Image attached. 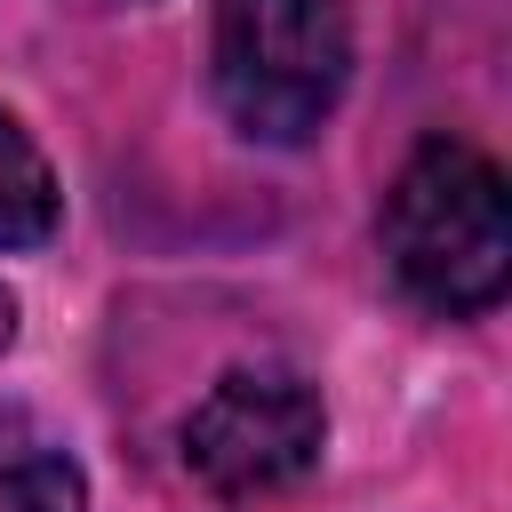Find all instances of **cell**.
<instances>
[{
  "instance_id": "obj_3",
  "label": "cell",
  "mask_w": 512,
  "mask_h": 512,
  "mask_svg": "<svg viewBox=\"0 0 512 512\" xmlns=\"http://www.w3.org/2000/svg\"><path fill=\"white\" fill-rule=\"evenodd\" d=\"M320 448H328V408L296 368H232L184 416V472L224 504L296 488L320 464Z\"/></svg>"
},
{
  "instance_id": "obj_5",
  "label": "cell",
  "mask_w": 512,
  "mask_h": 512,
  "mask_svg": "<svg viewBox=\"0 0 512 512\" xmlns=\"http://www.w3.org/2000/svg\"><path fill=\"white\" fill-rule=\"evenodd\" d=\"M0 512H88V480L64 448L0 432Z\"/></svg>"
},
{
  "instance_id": "obj_4",
  "label": "cell",
  "mask_w": 512,
  "mask_h": 512,
  "mask_svg": "<svg viewBox=\"0 0 512 512\" xmlns=\"http://www.w3.org/2000/svg\"><path fill=\"white\" fill-rule=\"evenodd\" d=\"M64 224V192L48 152L24 136V120L0 112V248H40Z\"/></svg>"
},
{
  "instance_id": "obj_2",
  "label": "cell",
  "mask_w": 512,
  "mask_h": 512,
  "mask_svg": "<svg viewBox=\"0 0 512 512\" xmlns=\"http://www.w3.org/2000/svg\"><path fill=\"white\" fill-rule=\"evenodd\" d=\"M216 104L256 144H312L352 80V0H216Z\"/></svg>"
},
{
  "instance_id": "obj_6",
  "label": "cell",
  "mask_w": 512,
  "mask_h": 512,
  "mask_svg": "<svg viewBox=\"0 0 512 512\" xmlns=\"http://www.w3.org/2000/svg\"><path fill=\"white\" fill-rule=\"evenodd\" d=\"M8 344H16V296L0 288V352H8Z\"/></svg>"
},
{
  "instance_id": "obj_7",
  "label": "cell",
  "mask_w": 512,
  "mask_h": 512,
  "mask_svg": "<svg viewBox=\"0 0 512 512\" xmlns=\"http://www.w3.org/2000/svg\"><path fill=\"white\" fill-rule=\"evenodd\" d=\"M80 8H144V0H80Z\"/></svg>"
},
{
  "instance_id": "obj_1",
  "label": "cell",
  "mask_w": 512,
  "mask_h": 512,
  "mask_svg": "<svg viewBox=\"0 0 512 512\" xmlns=\"http://www.w3.org/2000/svg\"><path fill=\"white\" fill-rule=\"evenodd\" d=\"M384 264L424 312H488L512 288L504 168L464 136H424L384 192Z\"/></svg>"
}]
</instances>
